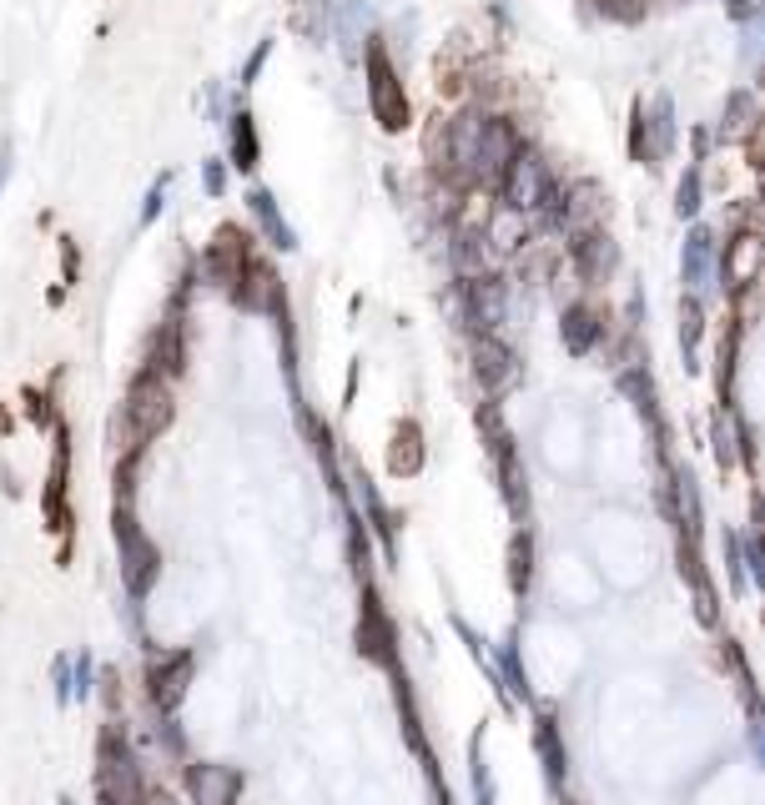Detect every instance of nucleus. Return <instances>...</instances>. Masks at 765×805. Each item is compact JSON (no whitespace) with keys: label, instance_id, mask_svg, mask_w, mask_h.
Returning a JSON list of instances; mask_svg holds the SVG:
<instances>
[{"label":"nucleus","instance_id":"obj_23","mask_svg":"<svg viewBox=\"0 0 765 805\" xmlns=\"http://www.w3.org/2000/svg\"><path fill=\"white\" fill-rule=\"evenodd\" d=\"M267 56H273V41H257V51H252L247 66H242V86H252V81H257V71L267 66Z\"/></svg>","mask_w":765,"mask_h":805},{"label":"nucleus","instance_id":"obj_19","mask_svg":"<svg viewBox=\"0 0 765 805\" xmlns=\"http://www.w3.org/2000/svg\"><path fill=\"white\" fill-rule=\"evenodd\" d=\"M389 464H393V474H418V468H423V433H418V423H399Z\"/></svg>","mask_w":765,"mask_h":805},{"label":"nucleus","instance_id":"obj_2","mask_svg":"<svg viewBox=\"0 0 765 805\" xmlns=\"http://www.w3.org/2000/svg\"><path fill=\"white\" fill-rule=\"evenodd\" d=\"M363 81H368V112H373V121L389 131V137H399L403 126L413 121V106H408V92H403L399 81V66H393L389 46L383 41H368L363 46Z\"/></svg>","mask_w":765,"mask_h":805},{"label":"nucleus","instance_id":"obj_9","mask_svg":"<svg viewBox=\"0 0 765 805\" xmlns=\"http://www.w3.org/2000/svg\"><path fill=\"white\" fill-rule=\"evenodd\" d=\"M187 680H192V655H187V649L151 659V669H147L151 705H157V710H177V700L187 695Z\"/></svg>","mask_w":765,"mask_h":805},{"label":"nucleus","instance_id":"obj_4","mask_svg":"<svg viewBox=\"0 0 765 805\" xmlns=\"http://www.w3.org/2000/svg\"><path fill=\"white\" fill-rule=\"evenodd\" d=\"M554 182H560V177L549 171V161L539 157V151L519 147V157L509 161V171H503V182L493 187V192H499V202L509 206V212L534 216V212H539V202L549 197V187H554Z\"/></svg>","mask_w":765,"mask_h":805},{"label":"nucleus","instance_id":"obj_25","mask_svg":"<svg viewBox=\"0 0 765 805\" xmlns=\"http://www.w3.org/2000/svg\"><path fill=\"white\" fill-rule=\"evenodd\" d=\"M25 413H31V423H41V428H46V423H51V398L31 388V393H25Z\"/></svg>","mask_w":765,"mask_h":805},{"label":"nucleus","instance_id":"obj_15","mask_svg":"<svg viewBox=\"0 0 765 805\" xmlns=\"http://www.w3.org/2000/svg\"><path fill=\"white\" fill-rule=\"evenodd\" d=\"M484 252H489V237H484V227H464V232L454 237L448 257H454V273L464 277V283L484 273Z\"/></svg>","mask_w":765,"mask_h":805},{"label":"nucleus","instance_id":"obj_28","mask_svg":"<svg viewBox=\"0 0 765 805\" xmlns=\"http://www.w3.org/2000/svg\"><path fill=\"white\" fill-rule=\"evenodd\" d=\"M725 6H731V15H735V21H751V15H755V6H751V0H725Z\"/></svg>","mask_w":765,"mask_h":805},{"label":"nucleus","instance_id":"obj_8","mask_svg":"<svg viewBox=\"0 0 765 805\" xmlns=\"http://www.w3.org/2000/svg\"><path fill=\"white\" fill-rule=\"evenodd\" d=\"M570 257H574V267H580L584 283H605V277L615 273L619 247H615L609 232L589 227V232H570Z\"/></svg>","mask_w":765,"mask_h":805},{"label":"nucleus","instance_id":"obj_10","mask_svg":"<svg viewBox=\"0 0 765 805\" xmlns=\"http://www.w3.org/2000/svg\"><path fill=\"white\" fill-rule=\"evenodd\" d=\"M720 277H725L731 293H755V277H761V242H755V232H741V237L725 242Z\"/></svg>","mask_w":765,"mask_h":805},{"label":"nucleus","instance_id":"obj_12","mask_svg":"<svg viewBox=\"0 0 765 805\" xmlns=\"http://www.w3.org/2000/svg\"><path fill=\"white\" fill-rule=\"evenodd\" d=\"M710 262H715V232L710 227H690L686 237V252H680V277H686L690 293H705L710 283Z\"/></svg>","mask_w":765,"mask_h":805},{"label":"nucleus","instance_id":"obj_14","mask_svg":"<svg viewBox=\"0 0 765 805\" xmlns=\"http://www.w3.org/2000/svg\"><path fill=\"white\" fill-rule=\"evenodd\" d=\"M247 212L263 222V232H267V247H277V252H297V232L283 222V212H277V202H273V192L267 187H252L247 192Z\"/></svg>","mask_w":765,"mask_h":805},{"label":"nucleus","instance_id":"obj_17","mask_svg":"<svg viewBox=\"0 0 765 805\" xmlns=\"http://www.w3.org/2000/svg\"><path fill=\"white\" fill-rule=\"evenodd\" d=\"M700 338H705V307H700L695 293L680 297V352H686V368H695Z\"/></svg>","mask_w":765,"mask_h":805},{"label":"nucleus","instance_id":"obj_27","mask_svg":"<svg viewBox=\"0 0 765 805\" xmlns=\"http://www.w3.org/2000/svg\"><path fill=\"white\" fill-rule=\"evenodd\" d=\"M11 141H0V192H6V182H11Z\"/></svg>","mask_w":765,"mask_h":805},{"label":"nucleus","instance_id":"obj_7","mask_svg":"<svg viewBox=\"0 0 765 805\" xmlns=\"http://www.w3.org/2000/svg\"><path fill=\"white\" fill-rule=\"evenodd\" d=\"M464 303H469V322H474V328H479V332H499L503 313H509V283H503V277L479 273V277H469V283H464Z\"/></svg>","mask_w":765,"mask_h":805},{"label":"nucleus","instance_id":"obj_11","mask_svg":"<svg viewBox=\"0 0 765 805\" xmlns=\"http://www.w3.org/2000/svg\"><path fill=\"white\" fill-rule=\"evenodd\" d=\"M560 338H564V352L589 358V352L599 348V338H605V318H599V307L570 303V307H564V318H560Z\"/></svg>","mask_w":765,"mask_h":805},{"label":"nucleus","instance_id":"obj_24","mask_svg":"<svg viewBox=\"0 0 765 805\" xmlns=\"http://www.w3.org/2000/svg\"><path fill=\"white\" fill-rule=\"evenodd\" d=\"M202 187H206L212 197L227 192V171H222V161H202Z\"/></svg>","mask_w":765,"mask_h":805},{"label":"nucleus","instance_id":"obj_3","mask_svg":"<svg viewBox=\"0 0 765 805\" xmlns=\"http://www.w3.org/2000/svg\"><path fill=\"white\" fill-rule=\"evenodd\" d=\"M524 137L514 131L509 116H493V112H479V141H474V161H469V187H499L509 161L519 157Z\"/></svg>","mask_w":765,"mask_h":805},{"label":"nucleus","instance_id":"obj_26","mask_svg":"<svg viewBox=\"0 0 765 805\" xmlns=\"http://www.w3.org/2000/svg\"><path fill=\"white\" fill-rule=\"evenodd\" d=\"M61 262H66V287H76V242L61 237Z\"/></svg>","mask_w":765,"mask_h":805},{"label":"nucleus","instance_id":"obj_22","mask_svg":"<svg viewBox=\"0 0 765 805\" xmlns=\"http://www.w3.org/2000/svg\"><path fill=\"white\" fill-rule=\"evenodd\" d=\"M167 187H172V171H161L157 182L147 187V202H141V227H151L161 216V206H167Z\"/></svg>","mask_w":765,"mask_h":805},{"label":"nucleus","instance_id":"obj_21","mask_svg":"<svg viewBox=\"0 0 765 805\" xmlns=\"http://www.w3.org/2000/svg\"><path fill=\"white\" fill-rule=\"evenodd\" d=\"M700 187H705V177H700V167H690L680 177V187H674V216L680 222H695L700 216Z\"/></svg>","mask_w":765,"mask_h":805},{"label":"nucleus","instance_id":"obj_13","mask_svg":"<svg viewBox=\"0 0 765 805\" xmlns=\"http://www.w3.org/2000/svg\"><path fill=\"white\" fill-rule=\"evenodd\" d=\"M187 785H192L196 805H232V795L242 791V775L227 771V765H196Z\"/></svg>","mask_w":765,"mask_h":805},{"label":"nucleus","instance_id":"obj_6","mask_svg":"<svg viewBox=\"0 0 765 805\" xmlns=\"http://www.w3.org/2000/svg\"><path fill=\"white\" fill-rule=\"evenodd\" d=\"M474 373H479L484 393L499 398L519 383V352L499 338V332H474Z\"/></svg>","mask_w":765,"mask_h":805},{"label":"nucleus","instance_id":"obj_20","mask_svg":"<svg viewBox=\"0 0 765 805\" xmlns=\"http://www.w3.org/2000/svg\"><path fill=\"white\" fill-rule=\"evenodd\" d=\"M755 131V102L751 92H735L731 102H725V116H720V137L725 141H741Z\"/></svg>","mask_w":765,"mask_h":805},{"label":"nucleus","instance_id":"obj_5","mask_svg":"<svg viewBox=\"0 0 765 805\" xmlns=\"http://www.w3.org/2000/svg\"><path fill=\"white\" fill-rule=\"evenodd\" d=\"M674 151V106L670 96H655V106L645 112V102H635V121H629V157L660 167Z\"/></svg>","mask_w":765,"mask_h":805},{"label":"nucleus","instance_id":"obj_18","mask_svg":"<svg viewBox=\"0 0 765 805\" xmlns=\"http://www.w3.org/2000/svg\"><path fill=\"white\" fill-rule=\"evenodd\" d=\"M338 35H343L348 61H363V46L373 41V35H368V6H363V0H343V21H338Z\"/></svg>","mask_w":765,"mask_h":805},{"label":"nucleus","instance_id":"obj_16","mask_svg":"<svg viewBox=\"0 0 765 805\" xmlns=\"http://www.w3.org/2000/svg\"><path fill=\"white\" fill-rule=\"evenodd\" d=\"M257 157H263V141H257L252 112H247V106H237V112H232V167L252 171V167H257Z\"/></svg>","mask_w":765,"mask_h":805},{"label":"nucleus","instance_id":"obj_1","mask_svg":"<svg viewBox=\"0 0 765 805\" xmlns=\"http://www.w3.org/2000/svg\"><path fill=\"white\" fill-rule=\"evenodd\" d=\"M172 413H177V403H172V378L147 373V368H141V373L131 378V388H126V398H121L126 454H147V443L167 433Z\"/></svg>","mask_w":765,"mask_h":805}]
</instances>
